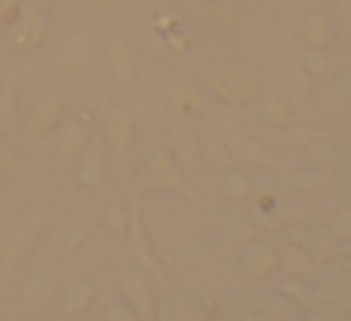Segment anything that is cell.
Here are the masks:
<instances>
[{
	"instance_id": "4",
	"label": "cell",
	"mask_w": 351,
	"mask_h": 321,
	"mask_svg": "<svg viewBox=\"0 0 351 321\" xmlns=\"http://www.w3.org/2000/svg\"><path fill=\"white\" fill-rule=\"evenodd\" d=\"M117 283H121L125 302H129L132 310H136V318H140V321H155V318H159V302H155L152 272H144V268H121Z\"/></svg>"
},
{
	"instance_id": "17",
	"label": "cell",
	"mask_w": 351,
	"mask_h": 321,
	"mask_svg": "<svg viewBox=\"0 0 351 321\" xmlns=\"http://www.w3.org/2000/svg\"><path fill=\"white\" fill-rule=\"evenodd\" d=\"M336 31L325 19V12H306L302 19V46H317V49H332Z\"/></svg>"
},
{
	"instance_id": "11",
	"label": "cell",
	"mask_w": 351,
	"mask_h": 321,
	"mask_svg": "<svg viewBox=\"0 0 351 321\" xmlns=\"http://www.w3.org/2000/svg\"><path fill=\"white\" fill-rule=\"evenodd\" d=\"M125 238H129V250L136 257V265L144 272H159V257H155L152 242H147V230H144V219H140V200H129V230H125Z\"/></svg>"
},
{
	"instance_id": "35",
	"label": "cell",
	"mask_w": 351,
	"mask_h": 321,
	"mask_svg": "<svg viewBox=\"0 0 351 321\" xmlns=\"http://www.w3.org/2000/svg\"><path fill=\"white\" fill-rule=\"evenodd\" d=\"M325 132L321 129H280V140H287V144H295V147H306V144H313V140H321Z\"/></svg>"
},
{
	"instance_id": "12",
	"label": "cell",
	"mask_w": 351,
	"mask_h": 321,
	"mask_svg": "<svg viewBox=\"0 0 351 321\" xmlns=\"http://www.w3.org/2000/svg\"><path fill=\"white\" fill-rule=\"evenodd\" d=\"M76 163H80L76 178H80L84 189H102V185H106V144H102L99 136L87 140V147L80 152Z\"/></svg>"
},
{
	"instance_id": "31",
	"label": "cell",
	"mask_w": 351,
	"mask_h": 321,
	"mask_svg": "<svg viewBox=\"0 0 351 321\" xmlns=\"http://www.w3.org/2000/svg\"><path fill=\"white\" fill-rule=\"evenodd\" d=\"M276 291H280V295H287V298H295L298 306H313L310 287H306V276H291V280H283Z\"/></svg>"
},
{
	"instance_id": "9",
	"label": "cell",
	"mask_w": 351,
	"mask_h": 321,
	"mask_svg": "<svg viewBox=\"0 0 351 321\" xmlns=\"http://www.w3.org/2000/svg\"><path fill=\"white\" fill-rule=\"evenodd\" d=\"M132 136H136V125H132V114L114 102H106V144L117 159H129L132 152Z\"/></svg>"
},
{
	"instance_id": "41",
	"label": "cell",
	"mask_w": 351,
	"mask_h": 321,
	"mask_svg": "<svg viewBox=\"0 0 351 321\" xmlns=\"http://www.w3.org/2000/svg\"><path fill=\"white\" fill-rule=\"evenodd\" d=\"M8 167H12V152L0 144V170H8Z\"/></svg>"
},
{
	"instance_id": "10",
	"label": "cell",
	"mask_w": 351,
	"mask_h": 321,
	"mask_svg": "<svg viewBox=\"0 0 351 321\" xmlns=\"http://www.w3.org/2000/svg\"><path fill=\"white\" fill-rule=\"evenodd\" d=\"M159 95L174 110H182V117H204V114H212V102L200 99L193 87L178 84V80H170V76H159Z\"/></svg>"
},
{
	"instance_id": "14",
	"label": "cell",
	"mask_w": 351,
	"mask_h": 321,
	"mask_svg": "<svg viewBox=\"0 0 351 321\" xmlns=\"http://www.w3.org/2000/svg\"><path fill=\"white\" fill-rule=\"evenodd\" d=\"M170 152H174V159L182 163V167H197L200 159V140H197V129H193L189 121H170Z\"/></svg>"
},
{
	"instance_id": "21",
	"label": "cell",
	"mask_w": 351,
	"mask_h": 321,
	"mask_svg": "<svg viewBox=\"0 0 351 321\" xmlns=\"http://www.w3.org/2000/svg\"><path fill=\"white\" fill-rule=\"evenodd\" d=\"M106 57H110V76H114L117 84H132V80H136V61H132V49L125 46L121 38L110 42Z\"/></svg>"
},
{
	"instance_id": "20",
	"label": "cell",
	"mask_w": 351,
	"mask_h": 321,
	"mask_svg": "<svg viewBox=\"0 0 351 321\" xmlns=\"http://www.w3.org/2000/svg\"><path fill=\"white\" fill-rule=\"evenodd\" d=\"M295 61L302 64L310 76H317V80H332V76H336V61H332V54H328V49L302 46V49L295 54Z\"/></svg>"
},
{
	"instance_id": "2",
	"label": "cell",
	"mask_w": 351,
	"mask_h": 321,
	"mask_svg": "<svg viewBox=\"0 0 351 321\" xmlns=\"http://www.w3.org/2000/svg\"><path fill=\"white\" fill-rule=\"evenodd\" d=\"M265 91V76L253 64H223L212 72V95L227 106H250Z\"/></svg>"
},
{
	"instance_id": "13",
	"label": "cell",
	"mask_w": 351,
	"mask_h": 321,
	"mask_svg": "<svg viewBox=\"0 0 351 321\" xmlns=\"http://www.w3.org/2000/svg\"><path fill=\"white\" fill-rule=\"evenodd\" d=\"M91 227H95V215L91 212H80L72 223H64L61 230H53V257L61 261V257L80 253V250H84V238L91 235Z\"/></svg>"
},
{
	"instance_id": "28",
	"label": "cell",
	"mask_w": 351,
	"mask_h": 321,
	"mask_svg": "<svg viewBox=\"0 0 351 321\" xmlns=\"http://www.w3.org/2000/svg\"><path fill=\"white\" fill-rule=\"evenodd\" d=\"M106 235L114 238H125V230H129V204H121V200H110L106 212H102V223H99Z\"/></svg>"
},
{
	"instance_id": "26",
	"label": "cell",
	"mask_w": 351,
	"mask_h": 321,
	"mask_svg": "<svg viewBox=\"0 0 351 321\" xmlns=\"http://www.w3.org/2000/svg\"><path fill=\"white\" fill-rule=\"evenodd\" d=\"M114 235H106L102 227H91V235L84 238V257L91 261V265H106L110 257H114Z\"/></svg>"
},
{
	"instance_id": "24",
	"label": "cell",
	"mask_w": 351,
	"mask_h": 321,
	"mask_svg": "<svg viewBox=\"0 0 351 321\" xmlns=\"http://www.w3.org/2000/svg\"><path fill=\"white\" fill-rule=\"evenodd\" d=\"M306 159H310V167L325 170L328 178L340 170V152L332 147V140H328V136H321V140H313V144H306Z\"/></svg>"
},
{
	"instance_id": "8",
	"label": "cell",
	"mask_w": 351,
	"mask_h": 321,
	"mask_svg": "<svg viewBox=\"0 0 351 321\" xmlns=\"http://www.w3.org/2000/svg\"><path fill=\"white\" fill-rule=\"evenodd\" d=\"M64 110H69V102H64L61 95H53V91L42 95V99L31 106V117H27V136H31V140H46L49 132L61 125Z\"/></svg>"
},
{
	"instance_id": "39",
	"label": "cell",
	"mask_w": 351,
	"mask_h": 321,
	"mask_svg": "<svg viewBox=\"0 0 351 321\" xmlns=\"http://www.w3.org/2000/svg\"><path fill=\"white\" fill-rule=\"evenodd\" d=\"M336 8H340V19H343V31H351V0H336Z\"/></svg>"
},
{
	"instance_id": "37",
	"label": "cell",
	"mask_w": 351,
	"mask_h": 321,
	"mask_svg": "<svg viewBox=\"0 0 351 321\" xmlns=\"http://www.w3.org/2000/svg\"><path fill=\"white\" fill-rule=\"evenodd\" d=\"M99 318L102 321H132V318H136V310H132V306H121V302H110Z\"/></svg>"
},
{
	"instance_id": "6",
	"label": "cell",
	"mask_w": 351,
	"mask_h": 321,
	"mask_svg": "<svg viewBox=\"0 0 351 321\" xmlns=\"http://www.w3.org/2000/svg\"><path fill=\"white\" fill-rule=\"evenodd\" d=\"M223 144H227L230 159H234L242 170H268V174L280 170V163L272 159V152H265V147H261L253 136H245V132L227 129V132H223Z\"/></svg>"
},
{
	"instance_id": "23",
	"label": "cell",
	"mask_w": 351,
	"mask_h": 321,
	"mask_svg": "<svg viewBox=\"0 0 351 321\" xmlns=\"http://www.w3.org/2000/svg\"><path fill=\"white\" fill-rule=\"evenodd\" d=\"M57 129H61V155H64V159H80V152H84L87 140H91V129H87V121L80 117V121L57 125Z\"/></svg>"
},
{
	"instance_id": "30",
	"label": "cell",
	"mask_w": 351,
	"mask_h": 321,
	"mask_svg": "<svg viewBox=\"0 0 351 321\" xmlns=\"http://www.w3.org/2000/svg\"><path fill=\"white\" fill-rule=\"evenodd\" d=\"M223 193H227L230 200H245L253 193V182H250V174H245L242 167L238 170H230L227 178H223Z\"/></svg>"
},
{
	"instance_id": "22",
	"label": "cell",
	"mask_w": 351,
	"mask_h": 321,
	"mask_svg": "<svg viewBox=\"0 0 351 321\" xmlns=\"http://www.w3.org/2000/svg\"><path fill=\"white\" fill-rule=\"evenodd\" d=\"M16 99H19V80L8 76L0 84V136L16 132Z\"/></svg>"
},
{
	"instance_id": "42",
	"label": "cell",
	"mask_w": 351,
	"mask_h": 321,
	"mask_svg": "<svg viewBox=\"0 0 351 321\" xmlns=\"http://www.w3.org/2000/svg\"><path fill=\"white\" fill-rule=\"evenodd\" d=\"M95 4H99V8H106V12H110V8H117V4H121V0H95Z\"/></svg>"
},
{
	"instance_id": "38",
	"label": "cell",
	"mask_w": 351,
	"mask_h": 321,
	"mask_svg": "<svg viewBox=\"0 0 351 321\" xmlns=\"http://www.w3.org/2000/svg\"><path fill=\"white\" fill-rule=\"evenodd\" d=\"M19 4H23V0H0V23H4V27H12V23H16Z\"/></svg>"
},
{
	"instance_id": "18",
	"label": "cell",
	"mask_w": 351,
	"mask_h": 321,
	"mask_svg": "<svg viewBox=\"0 0 351 321\" xmlns=\"http://www.w3.org/2000/svg\"><path fill=\"white\" fill-rule=\"evenodd\" d=\"M53 295H57V283H53V276H38V280H31L27 283V291H23V313H46L49 310V302H53Z\"/></svg>"
},
{
	"instance_id": "29",
	"label": "cell",
	"mask_w": 351,
	"mask_h": 321,
	"mask_svg": "<svg viewBox=\"0 0 351 321\" xmlns=\"http://www.w3.org/2000/svg\"><path fill=\"white\" fill-rule=\"evenodd\" d=\"M328 182H332V178L317 167H306V170H295V174H291V185H295L298 193H321Z\"/></svg>"
},
{
	"instance_id": "16",
	"label": "cell",
	"mask_w": 351,
	"mask_h": 321,
	"mask_svg": "<svg viewBox=\"0 0 351 321\" xmlns=\"http://www.w3.org/2000/svg\"><path fill=\"white\" fill-rule=\"evenodd\" d=\"M276 250H280V265H283V272H287V276H306V280H310V276L317 272V261H313V253L306 250V246L280 242Z\"/></svg>"
},
{
	"instance_id": "15",
	"label": "cell",
	"mask_w": 351,
	"mask_h": 321,
	"mask_svg": "<svg viewBox=\"0 0 351 321\" xmlns=\"http://www.w3.org/2000/svg\"><path fill=\"white\" fill-rule=\"evenodd\" d=\"M99 298V287L91 280H72L64 287V302H61V318H84L91 310V302Z\"/></svg>"
},
{
	"instance_id": "36",
	"label": "cell",
	"mask_w": 351,
	"mask_h": 321,
	"mask_svg": "<svg viewBox=\"0 0 351 321\" xmlns=\"http://www.w3.org/2000/svg\"><path fill=\"white\" fill-rule=\"evenodd\" d=\"M204 152H208V159H212L215 167H230V163H234V159H230V152H227V144H223V132L204 140Z\"/></svg>"
},
{
	"instance_id": "27",
	"label": "cell",
	"mask_w": 351,
	"mask_h": 321,
	"mask_svg": "<svg viewBox=\"0 0 351 321\" xmlns=\"http://www.w3.org/2000/svg\"><path fill=\"white\" fill-rule=\"evenodd\" d=\"M325 106H328V114H348V106H351V72L332 76V87H328V95H325Z\"/></svg>"
},
{
	"instance_id": "34",
	"label": "cell",
	"mask_w": 351,
	"mask_h": 321,
	"mask_svg": "<svg viewBox=\"0 0 351 321\" xmlns=\"http://www.w3.org/2000/svg\"><path fill=\"white\" fill-rule=\"evenodd\" d=\"M287 76H291V87H295V95H298V99H306V95L313 91V76H310V72H306L298 61H291Z\"/></svg>"
},
{
	"instance_id": "1",
	"label": "cell",
	"mask_w": 351,
	"mask_h": 321,
	"mask_svg": "<svg viewBox=\"0 0 351 321\" xmlns=\"http://www.w3.org/2000/svg\"><path fill=\"white\" fill-rule=\"evenodd\" d=\"M140 174H144V189L152 193H174V197H185L193 204H200V197L193 193L189 178L182 174V163L174 159V152L162 144H147L140 152Z\"/></svg>"
},
{
	"instance_id": "5",
	"label": "cell",
	"mask_w": 351,
	"mask_h": 321,
	"mask_svg": "<svg viewBox=\"0 0 351 321\" xmlns=\"http://www.w3.org/2000/svg\"><path fill=\"white\" fill-rule=\"evenodd\" d=\"M46 38H49V12L42 4H27L23 16H16V23H12V46L19 54H34V49L46 46Z\"/></svg>"
},
{
	"instance_id": "32",
	"label": "cell",
	"mask_w": 351,
	"mask_h": 321,
	"mask_svg": "<svg viewBox=\"0 0 351 321\" xmlns=\"http://www.w3.org/2000/svg\"><path fill=\"white\" fill-rule=\"evenodd\" d=\"M268 313H272V318H302L306 306H298L295 298H287V295H280V291H276V295L268 298Z\"/></svg>"
},
{
	"instance_id": "25",
	"label": "cell",
	"mask_w": 351,
	"mask_h": 321,
	"mask_svg": "<svg viewBox=\"0 0 351 321\" xmlns=\"http://www.w3.org/2000/svg\"><path fill=\"white\" fill-rule=\"evenodd\" d=\"M64 64L72 72H87L95 64V46H91V34H76V38L64 46Z\"/></svg>"
},
{
	"instance_id": "33",
	"label": "cell",
	"mask_w": 351,
	"mask_h": 321,
	"mask_svg": "<svg viewBox=\"0 0 351 321\" xmlns=\"http://www.w3.org/2000/svg\"><path fill=\"white\" fill-rule=\"evenodd\" d=\"M328 235H332V242H351V208H340V212L332 215Z\"/></svg>"
},
{
	"instance_id": "3",
	"label": "cell",
	"mask_w": 351,
	"mask_h": 321,
	"mask_svg": "<svg viewBox=\"0 0 351 321\" xmlns=\"http://www.w3.org/2000/svg\"><path fill=\"white\" fill-rule=\"evenodd\" d=\"M46 238V223L38 215H19V219H8L0 227V261L4 268H16L23 257H31L34 250Z\"/></svg>"
},
{
	"instance_id": "7",
	"label": "cell",
	"mask_w": 351,
	"mask_h": 321,
	"mask_svg": "<svg viewBox=\"0 0 351 321\" xmlns=\"http://www.w3.org/2000/svg\"><path fill=\"white\" fill-rule=\"evenodd\" d=\"M238 268H242L250 280H272V276L283 272L280 265V250H276L272 242H245L242 253H238Z\"/></svg>"
},
{
	"instance_id": "19",
	"label": "cell",
	"mask_w": 351,
	"mask_h": 321,
	"mask_svg": "<svg viewBox=\"0 0 351 321\" xmlns=\"http://www.w3.org/2000/svg\"><path fill=\"white\" fill-rule=\"evenodd\" d=\"M257 117H261L265 125H272V129H287V125H295L291 106L280 99V95H272V91H261V99H257Z\"/></svg>"
},
{
	"instance_id": "40",
	"label": "cell",
	"mask_w": 351,
	"mask_h": 321,
	"mask_svg": "<svg viewBox=\"0 0 351 321\" xmlns=\"http://www.w3.org/2000/svg\"><path fill=\"white\" fill-rule=\"evenodd\" d=\"M170 46H174L178 54H189V42H185V34H174V38H170Z\"/></svg>"
}]
</instances>
